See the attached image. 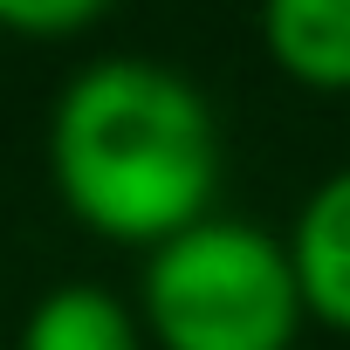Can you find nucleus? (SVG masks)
Returning a JSON list of instances; mask_svg holds the SVG:
<instances>
[{"instance_id": "f257e3e1", "label": "nucleus", "mask_w": 350, "mask_h": 350, "mask_svg": "<svg viewBox=\"0 0 350 350\" xmlns=\"http://www.w3.org/2000/svg\"><path fill=\"white\" fill-rule=\"evenodd\" d=\"M227 137L206 90L151 55L83 62L49 103V186L110 247H158L220 213Z\"/></svg>"}, {"instance_id": "7ed1b4c3", "label": "nucleus", "mask_w": 350, "mask_h": 350, "mask_svg": "<svg viewBox=\"0 0 350 350\" xmlns=\"http://www.w3.org/2000/svg\"><path fill=\"white\" fill-rule=\"evenodd\" d=\"M282 247H288L309 323L350 343V165H336L329 179L309 186V200L295 206V220L282 234Z\"/></svg>"}, {"instance_id": "423d86ee", "label": "nucleus", "mask_w": 350, "mask_h": 350, "mask_svg": "<svg viewBox=\"0 0 350 350\" xmlns=\"http://www.w3.org/2000/svg\"><path fill=\"white\" fill-rule=\"evenodd\" d=\"M117 0H0V35L14 42H76Z\"/></svg>"}, {"instance_id": "39448f33", "label": "nucleus", "mask_w": 350, "mask_h": 350, "mask_svg": "<svg viewBox=\"0 0 350 350\" xmlns=\"http://www.w3.org/2000/svg\"><path fill=\"white\" fill-rule=\"evenodd\" d=\"M14 350H151V343H144L137 302H124L96 282H62L28 309Z\"/></svg>"}, {"instance_id": "20e7f679", "label": "nucleus", "mask_w": 350, "mask_h": 350, "mask_svg": "<svg viewBox=\"0 0 350 350\" xmlns=\"http://www.w3.org/2000/svg\"><path fill=\"white\" fill-rule=\"evenodd\" d=\"M261 55L316 96H350V0H261Z\"/></svg>"}, {"instance_id": "f03ea898", "label": "nucleus", "mask_w": 350, "mask_h": 350, "mask_svg": "<svg viewBox=\"0 0 350 350\" xmlns=\"http://www.w3.org/2000/svg\"><path fill=\"white\" fill-rule=\"evenodd\" d=\"M137 323L151 350H295L309 309L282 234L206 213L144 247Z\"/></svg>"}]
</instances>
